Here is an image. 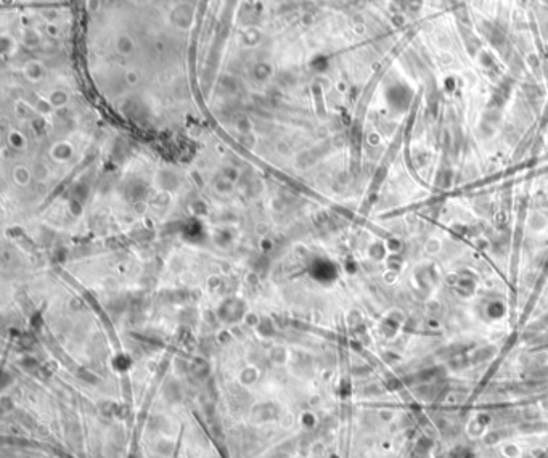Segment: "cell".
<instances>
[{"mask_svg": "<svg viewBox=\"0 0 548 458\" xmlns=\"http://www.w3.org/2000/svg\"><path fill=\"white\" fill-rule=\"evenodd\" d=\"M134 40L129 37V36H121L116 42V50L121 53V55H129L132 50H134Z\"/></svg>", "mask_w": 548, "mask_h": 458, "instance_id": "obj_1", "label": "cell"}, {"mask_svg": "<svg viewBox=\"0 0 548 458\" xmlns=\"http://www.w3.org/2000/svg\"><path fill=\"white\" fill-rule=\"evenodd\" d=\"M87 5L90 11H97L100 8V0H87Z\"/></svg>", "mask_w": 548, "mask_h": 458, "instance_id": "obj_2", "label": "cell"}]
</instances>
